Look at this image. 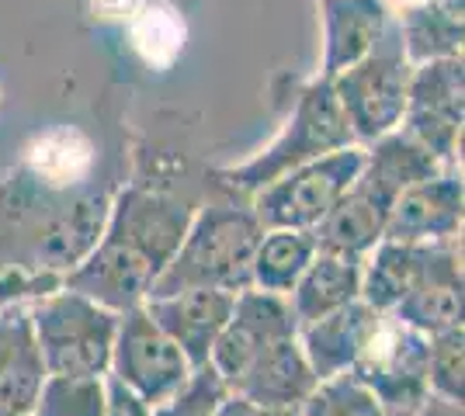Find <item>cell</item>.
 <instances>
[{
	"label": "cell",
	"instance_id": "7c38bea8",
	"mask_svg": "<svg viewBox=\"0 0 465 416\" xmlns=\"http://www.w3.org/2000/svg\"><path fill=\"white\" fill-rule=\"evenodd\" d=\"M156 285V271L139 257L136 250L122 247L118 239L101 237L94 250L80 260L70 275H63V288L91 298L108 313H129L139 309Z\"/></svg>",
	"mask_w": 465,
	"mask_h": 416
},
{
	"label": "cell",
	"instance_id": "6da1fadb",
	"mask_svg": "<svg viewBox=\"0 0 465 416\" xmlns=\"http://www.w3.org/2000/svg\"><path fill=\"white\" fill-rule=\"evenodd\" d=\"M261 226L253 218L251 208H236V205H209L192 218L188 237L181 243L174 260L163 267V275L156 277V295H174L184 288H219L240 295L251 288V264Z\"/></svg>",
	"mask_w": 465,
	"mask_h": 416
},
{
	"label": "cell",
	"instance_id": "8fae6325",
	"mask_svg": "<svg viewBox=\"0 0 465 416\" xmlns=\"http://www.w3.org/2000/svg\"><path fill=\"white\" fill-rule=\"evenodd\" d=\"M292 334H299V323H295L289 298L247 288L232 298V316L215 340L209 368L230 392L232 382L243 375V368L251 364L261 347H268L272 340L292 337Z\"/></svg>",
	"mask_w": 465,
	"mask_h": 416
},
{
	"label": "cell",
	"instance_id": "4dcf8cb0",
	"mask_svg": "<svg viewBox=\"0 0 465 416\" xmlns=\"http://www.w3.org/2000/svg\"><path fill=\"white\" fill-rule=\"evenodd\" d=\"M226 385L219 382L213 368H194L192 378L177 389L171 399H163L160 406L150 410V416H215L219 406L226 402Z\"/></svg>",
	"mask_w": 465,
	"mask_h": 416
},
{
	"label": "cell",
	"instance_id": "ba28073f",
	"mask_svg": "<svg viewBox=\"0 0 465 416\" xmlns=\"http://www.w3.org/2000/svg\"><path fill=\"white\" fill-rule=\"evenodd\" d=\"M351 375L365 382L392 416H410L427 396V337L382 316Z\"/></svg>",
	"mask_w": 465,
	"mask_h": 416
},
{
	"label": "cell",
	"instance_id": "603a6c76",
	"mask_svg": "<svg viewBox=\"0 0 465 416\" xmlns=\"http://www.w3.org/2000/svg\"><path fill=\"white\" fill-rule=\"evenodd\" d=\"M427 243H396L379 239L361 257V302L375 309L379 316H389L403 295L410 292L413 277L420 271Z\"/></svg>",
	"mask_w": 465,
	"mask_h": 416
},
{
	"label": "cell",
	"instance_id": "d4e9b609",
	"mask_svg": "<svg viewBox=\"0 0 465 416\" xmlns=\"http://www.w3.org/2000/svg\"><path fill=\"white\" fill-rule=\"evenodd\" d=\"M94 167V142L77 125H56L32 139L28 146V170L49 188H70L91 174Z\"/></svg>",
	"mask_w": 465,
	"mask_h": 416
},
{
	"label": "cell",
	"instance_id": "836d02e7",
	"mask_svg": "<svg viewBox=\"0 0 465 416\" xmlns=\"http://www.w3.org/2000/svg\"><path fill=\"white\" fill-rule=\"evenodd\" d=\"M146 7V0H91V11L101 21H133Z\"/></svg>",
	"mask_w": 465,
	"mask_h": 416
},
{
	"label": "cell",
	"instance_id": "44dd1931",
	"mask_svg": "<svg viewBox=\"0 0 465 416\" xmlns=\"http://www.w3.org/2000/svg\"><path fill=\"white\" fill-rule=\"evenodd\" d=\"M358 298H361V260L333 257V254L316 250L310 267L289 292V305L295 313V323L306 326V323L330 316Z\"/></svg>",
	"mask_w": 465,
	"mask_h": 416
},
{
	"label": "cell",
	"instance_id": "2e32d148",
	"mask_svg": "<svg viewBox=\"0 0 465 416\" xmlns=\"http://www.w3.org/2000/svg\"><path fill=\"white\" fill-rule=\"evenodd\" d=\"M320 382L299 347V334L272 340L261 347L243 375L232 382L230 396H240L253 406H302Z\"/></svg>",
	"mask_w": 465,
	"mask_h": 416
},
{
	"label": "cell",
	"instance_id": "7a4b0ae2",
	"mask_svg": "<svg viewBox=\"0 0 465 416\" xmlns=\"http://www.w3.org/2000/svg\"><path fill=\"white\" fill-rule=\"evenodd\" d=\"M344 146H358L354 132H351L348 119H344L341 104H337V94H333L330 80L316 77L299 94V104H295L292 119L285 121V129L278 132L272 146L261 157L223 170V178L230 180L236 191L257 195L272 180L285 178V174L306 167L312 160L327 157V153H337Z\"/></svg>",
	"mask_w": 465,
	"mask_h": 416
},
{
	"label": "cell",
	"instance_id": "8992f818",
	"mask_svg": "<svg viewBox=\"0 0 465 416\" xmlns=\"http://www.w3.org/2000/svg\"><path fill=\"white\" fill-rule=\"evenodd\" d=\"M192 372L194 368L181 354V347L146 316L143 305L118 316L108 378H115L129 392H136L150 410L174 396L192 378Z\"/></svg>",
	"mask_w": 465,
	"mask_h": 416
},
{
	"label": "cell",
	"instance_id": "ac0fdd59",
	"mask_svg": "<svg viewBox=\"0 0 465 416\" xmlns=\"http://www.w3.org/2000/svg\"><path fill=\"white\" fill-rule=\"evenodd\" d=\"M323 11V63L320 80H333L348 66L369 56L389 24V7L382 0H320Z\"/></svg>",
	"mask_w": 465,
	"mask_h": 416
},
{
	"label": "cell",
	"instance_id": "4fadbf2b",
	"mask_svg": "<svg viewBox=\"0 0 465 416\" xmlns=\"http://www.w3.org/2000/svg\"><path fill=\"white\" fill-rule=\"evenodd\" d=\"M462 198L459 170L413 184L389 205L382 239H396V243H455V239H462Z\"/></svg>",
	"mask_w": 465,
	"mask_h": 416
},
{
	"label": "cell",
	"instance_id": "9a60e30c",
	"mask_svg": "<svg viewBox=\"0 0 465 416\" xmlns=\"http://www.w3.org/2000/svg\"><path fill=\"white\" fill-rule=\"evenodd\" d=\"M448 174V167L434 153H427L424 146L413 136H407L403 129L389 132V136L375 139L371 146H365V167L354 180V188L371 198L379 208H386L400 198L407 188L424 184L430 178Z\"/></svg>",
	"mask_w": 465,
	"mask_h": 416
},
{
	"label": "cell",
	"instance_id": "74e56055",
	"mask_svg": "<svg viewBox=\"0 0 465 416\" xmlns=\"http://www.w3.org/2000/svg\"><path fill=\"white\" fill-rule=\"evenodd\" d=\"M215 416H223V406H219V413H215Z\"/></svg>",
	"mask_w": 465,
	"mask_h": 416
},
{
	"label": "cell",
	"instance_id": "cb8c5ba5",
	"mask_svg": "<svg viewBox=\"0 0 465 416\" xmlns=\"http://www.w3.org/2000/svg\"><path fill=\"white\" fill-rule=\"evenodd\" d=\"M316 257V243L306 229H264L251 264V288L268 295H285Z\"/></svg>",
	"mask_w": 465,
	"mask_h": 416
},
{
	"label": "cell",
	"instance_id": "5bb4252c",
	"mask_svg": "<svg viewBox=\"0 0 465 416\" xmlns=\"http://www.w3.org/2000/svg\"><path fill=\"white\" fill-rule=\"evenodd\" d=\"M232 298L236 295L219 288H184L174 295L146 298L143 309L181 347L192 368H205L215 340L232 316Z\"/></svg>",
	"mask_w": 465,
	"mask_h": 416
},
{
	"label": "cell",
	"instance_id": "277c9868",
	"mask_svg": "<svg viewBox=\"0 0 465 416\" xmlns=\"http://www.w3.org/2000/svg\"><path fill=\"white\" fill-rule=\"evenodd\" d=\"M410 77H413V66L403 53L400 24L396 18H389L382 39L371 45L369 56H361L354 66L330 80L358 146H371L375 139L389 136L403 125Z\"/></svg>",
	"mask_w": 465,
	"mask_h": 416
},
{
	"label": "cell",
	"instance_id": "30bf717a",
	"mask_svg": "<svg viewBox=\"0 0 465 416\" xmlns=\"http://www.w3.org/2000/svg\"><path fill=\"white\" fill-rule=\"evenodd\" d=\"M389 316L420 337H438L462 326V239L427 243L420 271Z\"/></svg>",
	"mask_w": 465,
	"mask_h": 416
},
{
	"label": "cell",
	"instance_id": "d6a6232c",
	"mask_svg": "<svg viewBox=\"0 0 465 416\" xmlns=\"http://www.w3.org/2000/svg\"><path fill=\"white\" fill-rule=\"evenodd\" d=\"M223 416H302L299 406H253L240 396H226Z\"/></svg>",
	"mask_w": 465,
	"mask_h": 416
},
{
	"label": "cell",
	"instance_id": "1f68e13d",
	"mask_svg": "<svg viewBox=\"0 0 465 416\" xmlns=\"http://www.w3.org/2000/svg\"><path fill=\"white\" fill-rule=\"evenodd\" d=\"M104 416H150V406L125 385H118L115 378L104 375Z\"/></svg>",
	"mask_w": 465,
	"mask_h": 416
},
{
	"label": "cell",
	"instance_id": "3957f363",
	"mask_svg": "<svg viewBox=\"0 0 465 416\" xmlns=\"http://www.w3.org/2000/svg\"><path fill=\"white\" fill-rule=\"evenodd\" d=\"M35 347L45 375L101 378L108 375L115 347L118 316L94 305L91 298L56 288L53 295L28 305Z\"/></svg>",
	"mask_w": 465,
	"mask_h": 416
},
{
	"label": "cell",
	"instance_id": "e0dca14e",
	"mask_svg": "<svg viewBox=\"0 0 465 416\" xmlns=\"http://www.w3.org/2000/svg\"><path fill=\"white\" fill-rule=\"evenodd\" d=\"M379 319L382 316L358 298L344 309L330 313V316L299 326V347L310 361L316 382L348 375L351 368L358 364V357H361L365 343L371 340V334H375Z\"/></svg>",
	"mask_w": 465,
	"mask_h": 416
},
{
	"label": "cell",
	"instance_id": "7402d4cb",
	"mask_svg": "<svg viewBox=\"0 0 465 416\" xmlns=\"http://www.w3.org/2000/svg\"><path fill=\"white\" fill-rule=\"evenodd\" d=\"M310 233L320 254L361 260L379 239L386 237V208H379L358 188H351Z\"/></svg>",
	"mask_w": 465,
	"mask_h": 416
},
{
	"label": "cell",
	"instance_id": "484cf974",
	"mask_svg": "<svg viewBox=\"0 0 465 416\" xmlns=\"http://www.w3.org/2000/svg\"><path fill=\"white\" fill-rule=\"evenodd\" d=\"M392 18L400 24V39H403L410 66L462 56V18L445 11L438 0L400 11Z\"/></svg>",
	"mask_w": 465,
	"mask_h": 416
},
{
	"label": "cell",
	"instance_id": "f1b7e54d",
	"mask_svg": "<svg viewBox=\"0 0 465 416\" xmlns=\"http://www.w3.org/2000/svg\"><path fill=\"white\" fill-rule=\"evenodd\" d=\"M299 410H302V416H392L375 399V392H371L369 385L358 382L351 372L348 375L320 382Z\"/></svg>",
	"mask_w": 465,
	"mask_h": 416
},
{
	"label": "cell",
	"instance_id": "ffe728a7",
	"mask_svg": "<svg viewBox=\"0 0 465 416\" xmlns=\"http://www.w3.org/2000/svg\"><path fill=\"white\" fill-rule=\"evenodd\" d=\"M108 208H112V201L91 195V198L74 201L66 212H59L39 239V271L56 277L70 275L101 243L104 226H108Z\"/></svg>",
	"mask_w": 465,
	"mask_h": 416
},
{
	"label": "cell",
	"instance_id": "4316f807",
	"mask_svg": "<svg viewBox=\"0 0 465 416\" xmlns=\"http://www.w3.org/2000/svg\"><path fill=\"white\" fill-rule=\"evenodd\" d=\"M129 39H133L136 56L150 70H171L181 60V53H184L188 24H184L174 4H167V0L150 4L146 0V7L129 21Z\"/></svg>",
	"mask_w": 465,
	"mask_h": 416
},
{
	"label": "cell",
	"instance_id": "83f0119b",
	"mask_svg": "<svg viewBox=\"0 0 465 416\" xmlns=\"http://www.w3.org/2000/svg\"><path fill=\"white\" fill-rule=\"evenodd\" d=\"M28 416H104V375H45Z\"/></svg>",
	"mask_w": 465,
	"mask_h": 416
},
{
	"label": "cell",
	"instance_id": "f546056e",
	"mask_svg": "<svg viewBox=\"0 0 465 416\" xmlns=\"http://www.w3.org/2000/svg\"><path fill=\"white\" fill-rule=\"evenodd\" d=\"M427 392L465 402V337L462 326L427 337Z\"/></svg>",
	"mask_w": 465,
	"mask_h": 416
},
{
	"label": "cell",
	"instance_id": "52a82bcc",
	"mask_svg": "<svg viewBox=\"0 0 465 416\" xmlns=\"http://www.w3.org/2000/svg\"><path fill=\"white\" fill-rule=\"evenodd\" d=\"M462 111H465V66L462 56L413 66L403 111V132L413 136L427 153L459 170L462 160Z\"/></svg>",
	"mask_w": 465,
	"mask_h": 416
},
{
	"label": "cell",
	"instance_id": "5b68a950",
	"mask_svg": "<svg viewBox=\"0 0 465 416\" xmlns=\"http://www.w3.org/2000/svg\"><path fill=\"white\" fill-rule=\"evenodd\" d=\"M365 167V146H344L337 153L312 160L285 178L261 188L251 212L261 229H306L310 233L337 201L354 188Z\"/></svg>",
	"mask_w": 465,
	"mask_h": 416
},
{
	"label": "cell",
	"instance_id": "8d00e7d4",
	"mask_svg": "<svg viewBox=\"0 0 465 416\" xmlns=\"http://www.w3.org/2000/svg\"><path fill=\"white\" fill-rule=\"evenodd\" d=\"M0 416H25V413H11V410H0Z\"/></svg>",
	"mask_w": 465,
	"mask_h": 416
},
{
	"label": "cell",
	"instance_id": "e575fe53",
	"mask_svg": "<svg viewBox=\"0 0 465 416\" xmlns=\"http://www.w3.org/2000/svg\"><path fill=\"white\" fill-rule=\"evenodd\" d=\"M410 416H465V413H462V402H448V399L427 392V396L410 410Z\"/></svg>",
	"mask_w": 465,
	"mask_h": 416
},
{
	"label": "cell",
	"instance_id": "d6986e66",
	"mask_svg": "<svg viewBox=\"0 0 465 416\" xmlns=\"http://www.w3.org/2000/svg\"><path fill=\"white\" fill-rule=\"evenodd\" d=\"M45 382V364L35 347L28 305L0 309V410L32 413V402Z\"/></svg>",
	"mask_w": 465,
	"mask_h": 416
},
{
	"label": "cell",
	"instance_id": "9c48e42d",
	"mask_svg": "<svg viewBox=\"0 0 465 416\" xmlns=\"http://www.w3.org/2000/svg\"><path fill=\"white\" fill-rule=\"evenodd\" d=\"M192 218L194 212L181 201L143 191V188H125V191H118V198L108 208L104 237H112L122 247L136 250L160 277L163 267L181 250Z\"/></svg>",
	"mask_w": 465,
	"mask_h": 416
},
{
	"label": "cell",
	"instance_id": "d590c367",
	"mask_svg": "<svg viewBox=\"0 0 465 416\" xmlns=\"http://www.w3.org/2000/svg\"><path fill=\"white\" fill-rule=\"evenodd\" d=\"M389 7V15H400V11H410V7H420V4H430V0H382Z\"/></svg>",
	"mask_w": 465,
	"mask_h": 416
}]
</instances>
